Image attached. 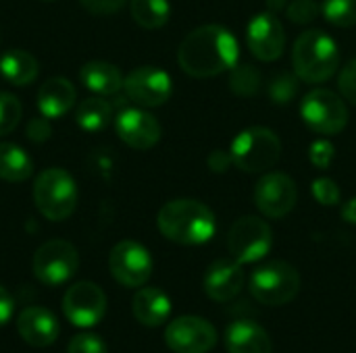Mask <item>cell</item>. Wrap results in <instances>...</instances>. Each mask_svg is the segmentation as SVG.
Masks as SVG:
<instances>
[{"label": "cell", "mask_w": 356, "mask_h": 353, "mask_svg": "<svg viewBox=\"0 0 356 353\" xmlns=\"http://www.w3.org/2000/svg\"><path fill=\"white\" fill-rule=\"evenodd\" d=\"M111 119H113V108L102 98H86L83 102H79L75 110L77 125L88 133L102 131L111 123Z\"/></svg>", "instance_id": "cell-25"}, {"label": "cell", "mask_w": 356, "mask_h": 353, "mask_svg": "<svg viewBox=\"0 0 356 353\" xmlns=\"http://www.w3.org/2000/svg\"><path fill=\"white\" fill-rule=\"evenodd\" d=\"M33 173V160L29 154L15 144H0V179L8 183L27 181Z\"/></svg>", "instance_id": "cell-24"}, {"label": "cell", "mask_w": 356, "mask_h": 353, "mask_svg": "<svg viewBox=\"0 0 356 353\" xmlns=\"http://www.w3.org/2000/svg\"><path fill=\"white\" fill-rule=\"evenodd\" d=\"M338 85H340V92L342 96L356 104V58L350 60L342 71H340V79H338Z\"/></svg>", "instance_id": "cell-35"}, {"label": "cell", "mask_w": 356, "mask_h": 353, "mask_svg": "<svg viewBox=\"0 0 356 353\" xmlns=\"http://www.w3.org/2000/svg\"><path fill=\"white\" fill-rule=\"evenodd\" d=\"M240 56L234 33L221 25H202L188 33L177 50L179 67L198 79L215 77L236 67Z\"/></svg>", "instance_id": "cell-1"}, {"label": "cell", "mask_w": 356, "mask_h": 353, "mask_svg": "<svg viewBox=\"0 0 356 353\" xmlns=\"http://www.w3.org/2000/svg\"><path fill=\"white\" fill-rule=\"evenodd\" d=\"M313 196L323 206H336V204H340V198H342L340 187L330 177H319L313 181Z\"/></svg>", "instance_id": "cell-31"}, {"label": "cell", "mask_w": 356, "mask_h": 353, "mask_svg": "<svg viewBox=\"0 0 356 353\" xmlns=\"http://www.w3.org/2000/svg\"><path fill=\"white\" fill-rule=\"evenodd\" d=\"M159 231L179 246H202L213 239L217 221L213 210L190 198H179L167 202L156 216Z\"/></svg>", "instance_id": "cell-2"}, {"label": "cell", "mask_w": 356, "mask_h": 353, "mask_svg": "<svg viewBox=\"0 0 356 353\" xmlns=\"http://www.w3.org/2000/svg\"><path fill=\"white\" fill-rule=\"evenodd\" d=\"M81 83L98 94V96H113L119 89H123V75L119 67L104 62V60H90L79 69Z\"/></svg>", "instance_id": "cell-22"}, {"label": "cell", "mask_w": 356, "mask_h": 353, "mask_svg": "<svg viewBox=\"0 0 356 353\" xmlns=\"http://www.w3.org/2000/svg\"><path fill=\"white\" fill-rule=\"evenodd\" d=\"M207 162H209V169H211L213 173H225V171L234 164V158H232V152L213 150Z\"/></svg>", "instance_id": "cell-38"}, {"label": "cell", "mask_w": 356, "mask_h": 353, "mask_svg": "<svg viewBox=\"0 0 356 353\" xmlns=\"http://www.w3.org/2000/svg\"><path fill=\"white\" fill-rule=\"evenodd\" d=\"M286 2L288 0H267V6H269V12H277V10H282V8H286Z\"/></svg>", "instance_id": "cell-41"}, {"label": "cell", "mask_w": 356, "mask_h": 353, "mask_svg": "<svg viewBox=\"0 0 356 353\" xmlns=\"http://www.w3.org/2000/svg\"><path fill=\"white\" fill-rule=\"evenodd\" d=\"M134 21L144 29H159L169 21L171 8L167 0H131L129 2Z\"/></svg>", "instance_id": "cell-26"}, {"label": "cell", "mask_w": 356, "mask_h": 353, "mask_svg": "<svg viewBox=\"0 0 356 353\" xmlns=\"http://www.w3.org/2000/svg\"><path fill=\"white\" fill-rule=\"evenodd\" d=\"M298 189L286 173H267L254 187V204L267 218H284L296 206Z\"/></svg>", "instance_id": "cell-12"}, {"label": "cell", "mask_w": 356, "mask_h": 353, "mask_svg": "<svg viewBox=\"0 0 356 353\" xmlns=\"http://www.w3.org/2000/svg\"><path fill=\"white\" fill-rule=\"evenodd\" d=\"M229 87L234 94L250 98L261 89V73L252 64H238L229 73Z\"/></svg>", "instance_id": "cell-27"}, {"label": "cell", "mask_w": 356, "mask_h": 353, "mask_svg": "<svg viewBox=\"0 0 356 353\" xmlns=\"http://www.w3.org/2000/svg\"><path fill=\"white\" fill-rule=\"evenodd\" d=\"M21 102L6 92H0V135H8L21 121Z\"/></svg>", "instance_id": "cell-30"}, {"label": "cell", "mask_w": 356, "mask_h": 353, "mask_svg": "<svg viewBox=\"0 0 356 353\" xmlns=\"http://www.w3.org/2000/svg\"><path fill=\"white\" fill-rule=\"evenodd\" d=\"M342 218L350 225H356V198L348 200L344 206H342Z\"/></svg>", "instance_id": "cell-40"}, {"label": "cell", "mask_w": 356, "mask_h": 353, "mask_svg": "<svg viewBox=\"0 0 356 353\" xmlns=\"http://www.w3.org/2000/svg\"><path fill=\"white\" fill-rule=\"evenodd\" d=\"M38 60L25 50H8L0 56V73L13 85H27L38 77Z\"/></svg>", "instance_id": "cell-23"}, {"label": "cell", "mask_w": 356, "mask_h": 353, "mask_svg": "<svg viewBox=\"0 0 356 353\" xmlns=\"http://www.w3.org/2000/svg\"><path fill=\"white\" fill-rule=\"evenodd\" d=\"M27 137L31 141H44L50 137V123L46 117H38V119H31L29 125H27Z\"/></svg>", "instance_id": "cell-37"}, {"label": "cell", "mask_w": 356, "mask_h": 353, "mask_svg": "<svg viewBox=\"0 0 356 353\" xmlns=\"http://www.w3.org/2000/svg\"><path fill=\"white\" fill-rule=\"evenodd\" d=\"M298 291L300 275L284 260L267 262L250 275V293L265 306H284L292 302Z\"/></svg>", "instance_id": "cell-6"}, {"label": "cell", "mask_w": 356, "mask_h": 353, "mask_svg": "<svg viewBox=\"0 0 356 353\" xmlns=\"http://www.w3.org/2000/svg\"><path fill=\"white\" fill-rule=\"evenodd\" d=\"M127 0H79V4L90 10L92 15H113L117 12Z\"/></svg>", "instance_id": "cell-36"}, {"label": "cell", "mask_w": 356, "mask_h": 353, "mask_svg": "<svg viewBox=\"0 0 356 353\" xmlns=\"http://www.w3.org/2000/svg\"><path fill=\"white\" fill-rule=\"evenodd\" d=\"M225 347L229 353H273L271 337L252 320L232 322L225 331Z\"/></svg>", "instance_id": "cell-19"}, {"label": "cell", "mask_w": 356, "mask_h": 353, "mask_svg": "<svg viewBox=\"0 0 356 353\" xmlns=\"http://www.w3.org/2000/svg\"><path fill=\"white\" fill-rule=\"evenodd\" d=\"M125 96L140 106H161L173 92L171 77L159 67H138L123 79Z\"/></svg>", "instance_id": "cell-14"}, {"label": "cell", "mask_w": 356, "mask_h": 353, "mask_svg": "<svg viewBox=\"0 0 356 353\" xmlns=\"http://www.w3.org/2000/svg\"><path fill=\"white\" fill-rule=\"evenodd\" d=\"M67 353H108L106 352V345L104 341L98 337V335H92V333H81L77 337L71 339Z\"/></svg>", "instance_id": "cell-34"}, {"label": "cell", "mask_w": 356, "mask_h": 353, "mask_svg": "<svg viewBox=\"0 0 356 353\" xmlns=\"http://www.w3.org/2000/svg\"><path fill=\"white\" fill-rule=\"evenodd\" d=\"M108 268L123 287H142L152 275L150 252L138 241H119L108 256Z\"/></svg>", "instance_id": "cell-10"}, {"label": "cell", "mask_w": 356, "mask_h": 353, "mask_svg": "<svg viewBox=\"0 0 356 353\" xmlns=\"http://www.w3.org/2000/svg\"><path fill=\"white\" fill-rule=\"evenodd\" d=\"M131 310L140 325L150 327V329L161 327L171 314V300L167 298L165 291L156 287H146L134 295Z\"/></svg>", "instance_id": "cell-21"}, {"label": "cell", "mask_w": 356, "mask_h": 353, "mask_svg": "<svg viewBox=\"0 0 356 353\" xmlns=\"http://www.w3.org/2000/svg\"><path fill=\"white\" fill-rule=\"evenodd\" d=\"M321 12L336 27L356 25V0H323Z\"/></svg>", "instance_id": "cell-28"}, {"label": "cell", "mask_w": 356, "mask_h": 353, "mask_svg": "<svg viewBox=\"0 0 356 353\" xmlns=\"http://www.w3.org/2000/svg\"><path fill=\"white\" fill-rule=\"evenodd\" d=\"M273 246V233L263 218L242 216L227 235V248L236 262L252 264L263 260Z\"/></svg>", "instance_id": "cell-8"}, {"label": "cell", "mask_w": 356, "mask_h": 353, "mask_svg": "<svg viewBox=\"0 0 356 353\" xmlns=\"http://www.w3.org/2000/svg\"><path fill=\"white\" fill-rule=\"evenodd\" d=\"M246 42L259 60L271 62L277 60L286 48V31L273 12H261L248 23Z\"/></svg>", "instance_id": "cell-15"}, {"label": "cell", "mask_w": 356, "mask_h": 353, "mask_svg": "<svg viewBox=\"0 0 356 353\" xmlns=\"http://www.w3.org/2000/svg\"><path fill=\"white\" fill-rule=\"evenodd\" d=\"M309 158H311L313 166L325 171V169L332 166V162L336 158V148H334V144L330 139H317L309 148Z\"/></svg>", "instance_id": "cell-33"}, {"label": "cell", "mask_w": 356, "mask_h": 353, "mask_svg": "<svg viewBox=\"0 0 356 353\" xmlns=\"http://www.w3.org/2000/svg\"><path fill=\"white\" fill-rule=\"evenodd\" d=\"M33 202L48 221H65L77 208V185L65 169H46L33 183Z\"/></svg>", "instance_id": "cell-4"}, {"label": "cell", "mask_w": 356, "mask_h": 353, "mask_svg": "<svg viewBox=\"0 0 356 353\" xmlns=\"http://www.w3.org/2000/svg\"><path fill=\"white\" fill-rule=\"evenodd\" d=\"M13 310H15V302L10 293L0 285V327H4L13 318Z\"/></svg>", "instance_id": "cell-39"}, {"label": "cell", "mask_w": 356, "mask_h": 353, "mask_svg": "<svg viewBox=\"0 0 356 353\" xmlns=\"http://www.w3.org/2000/svg\"><path fill=\"white\" fill-rule=\"evenodd\" d=\"M319 10L321 8H319V4L315 0H292L288 4V8H286L290 21L292 23H298V25L315 21L317 15H319Z\"/></svg>", "instance_id": "cell-32"}, {"label": "cell", "mask_w": 356, "mask_h": 353, "mask_svg": "<svg viewBox=\"0 0 356 353\" xmlns=\"http://www.w3.org/2000/svg\"><path fill=\"white\" fill-rule=\"evenodd\" d=\"M292 67L298 79L307 83H323L332 79L340 67V48L325 31L309 29L294 42Z\"/></svg>", "instance_id": "cell-3"}, {"label": "cell", "mask_w": 356, "mask_h": 353, "mask_svg": "<svg viewBox=\"0 0 356 353\" xmlns=\"http://www.w3.org/2000/svg\"><path fill=\"white\" fill-rule=\"evenodd\" d=\"M117 135L134 150H150L161 139V123L142 108H127L115 119Z\"/></svg>", "instance_id": "cell-16"}, {"label": "cell", "mask_w": 356, "mask_h": 353, "mask_svg": "<svg viewBox=\"0 0 356 353\" xmlns=\"http://www.w3.org/2000/svg\"><path fill=\"white\" fill-rule=\"evenodd\" d=\"M298 92V75L292 73H277L271 83H269V96L275 104H288L290 100H294Z\"/></svg>", "instance_id": "cell-29"}, {"label": "cell", "mask_w": 356, "mask_h": 353, "mask_svg": "<svg viewBox=\"0 0 356 353\" xmlns=\"http://www.w3.org/2000/svg\"><path fill=\"white\" fill-rule=\"evenodd\" d=\"M77 100L75 85L69 79L52 77L38 92V108L46 119H58L73 108Z\"/></svg>", "instance_id": "cell-20"}, {"label": "cell", "mask_w": 356, "mask_h": 353, "mask_svg": "<svg viewBox=\"0 0 356 353\" xmlns=\"http://www.w3.org/2000/svg\"><path fill=\"white\" fill-rule=\"evenodd\" d=\"M31 266L33 275L44 285H63L75 277L79 268V254L69 241L52 239L38 248Z\"/></svg>", "instance_id": "cell-9"}, {"label": "cell", "mask_w": 356, "mask_h": 353, "mask_svg": "<svg viewBox=\"0 0 356 353\" xmlns=\"http://www.w3.org/2000/svg\"><path fill=\"white\" fill-rule=\"evenodd\" d=\"M17 331L31 347H48L56 341L60 327L56 316L46 308H27L17 318Z\"/></svg>", "instance_id": "cell-18"}, {"label": "cell", "mask_w": 356, "mask_h": 353, "mask_svg": "<svg viewBox=\"0 0 356 353\" xmlns=\"http://www.w3.org/2000/svg\"><path fill=\"white\" fill-rule=\"evenodd\" d=\"M204 293L213 300V302H232L234 298L240 295L242 287H244V270L240 266V262L236 260H215L207 273H204V281H202Z\"/></svg>", "instance_id": "cell-17"}, {"label": "cell", "mask_w": 356, "mask_h": 353, "mask_svg": "<svg viewBox=\"0 0 356 353\" xmlns=\"http://www.w3.org/2000/svg\"><path fill=\"white\" fill-rule=\"evenodd\" d=\"M165 343L175 353H207L217 345V331L204 318L179 316L167 327Z\"/></svg>", "instance_id": "cell-13"}, {"label": "cell", "mask_w": 356, "mask_h": 353, "mask_svg": "<svg viewBox=\"0 0 356 353\" xmlns=\"http://www.w3.org/2000/svg\"><path fill=\"white\" fill-rule=\"evenodd\" d=\"M63 312L73 327L90 329L104 318L106 295L98 285L90 281H79L67 289L63 298Z\"/></svg>", "instance_id": "cell-11"}, {"label": "cell", "mask_w": 356, "mask_h": 353, "mask_svg": "<svg viewBox=\"0 0 356 353\" xmlns=\"http://www.w3.org/2000/svg\"><path fill=\"white\" fill-rule=\"evenodd\" d=\"M300 114L305 125L319 135H336L348 125V108L342 98L325 87L311 89L302 104Z\"/></svg>", "instance_id": "cell-7"}, {"label": "cell", "mask_w": 356, "mask_h": 353, "mask_svg": "<svg viewBox=\"0 0 356 353\" xmlns=\"http://www.w3.org/2000/svg\"><path fill=\"white\" fill-rule=\"evenodd\" d=\"M234 164L244 173H265L273 169L282 156V141L267 127H250L236 135L232 144Z\"/></svg>", "instance_id": "cell-5"}]
</instances>
